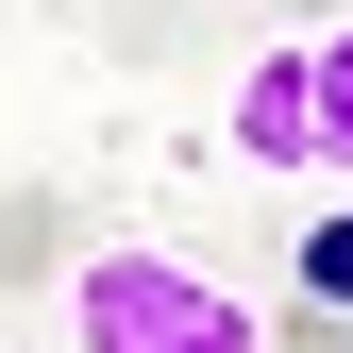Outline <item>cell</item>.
Segmentation results:
<instances>
[{"instance_id":"cell-6","label":"cell","mask_w":353,"mask_h":353,"mask_svg":"<svg viewBox=\"0 0 353 353\" xmlns=\"http://www.w3.org/2000/svg\"><path fill=\"white\" fill-rule=\"evenodd\" d=\"M303 303H320V320H353V219H320V236H303Z\"/></svg>"},{"instance_id":"cell-3","label":"cell","mask_w":353,"mask_h":353,"mask_svg":"<svg viewBox=\"0 0 353 353\" xmlns=\"http://www.w3.org/2000/svg\"><path fill=\"white\" fill-rule=\"evenodd\" d=\"M303 168H320V185H353V17L303 34Z\"/></svg>"},{"instance_id":"cell-1","label":"cell","mask_w":353,"mask_h":353,"mask_svg":"<svg viewBox=\"0 0 353 353\" xmlns=\"http://www.w3.org/2000/svg\"><path fill=\"white\" fill-rule=\"evenodd\" d=\"M68 336L84 353H270V320L219 270H185V252H84L68 270Z\"/></svg>"},{"instance_id":"cell-7","label":"cell","mask_w":353,"mask_h":353,"mask_svg":"<svg viewBox=\"0 0 353 353\" xmlns=\"http://www.w3.org/2000/svg\"><path fill=\"white\" fill-rule=\"evenodd\" d=\"M270 353H353V320H320V303H303V320H270Z\"/></svg>"},{"instance_id":"cell-4","label":"cell","mask_w":353,"mask_h":353,"mask_svg":"<svg viewBox=\"0 0 353 353\" xmlns=\"http://www.w3.org/2000/svg\"><path fill=\"white\" fill-rule=\"evenodd\" d=\"M51 270H84L68 185H0V286H51Z\"/></svg>"},{"instance_id":"cell-5","label":"cell","mask_w":353,"mask_h":353,"mask_svg":"<svg viewBox=\"0 0 353 353\" xmlns=\"http://www.w3.org/2000/svg\"><path fill=\"white\" fill-rule=\"evenodd\" d=\"M101 34H118V68H168L202 17H185V0H101Z\"/></svg>"},{"instance_id":"cell-2","label":"cell","mask_w":353,"mask_h":353,"mask_svg":"<svg viewBox=\"0 0 353 353\" xmlns=\"http://www.w3.org/2000/svg\"><path fill=\"white\" fill-rule=\"evenodd\" d=\"M236 168L320 185V168H303V51H252V68H236Z\"/></svg>"}]
</instances>
